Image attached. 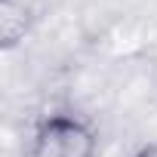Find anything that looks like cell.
<instances>
[{
  "instance_id": "6da1fadb",
  "label": "cell",
  "mask_w": 157,
  "mask_h": 157,
  "mask_svg": "<svg viewBox=\"0 0 157 157\" xmlns=\"http://www.w3.org/2000/svg\"><path fill=\"white\" fill-rule=\"evenodd\" d=\"M96 129L77 114H46L31 136L28 157H96Z\"/></svg>"
},
{
  "instance_id": "7a4b0ae2",
  "label": "cell",
  "mask_w": 157,
  "mask_h": 157,
  "mask_svg": "<svg viewBox=\"0 0 157 157\" xmlns=\"http://www.w3.org/2000/svg\"><path fill=\"white\" fill-rule=\"evenodd\" d=\"M25 37V3L3 0V46H16Z\"/></svg>"
},
{
  "instance_id": "3957f363",
  "label": "cell",
  "mask_w": 157,
  "mask_h": 157,
  "mask_svg": "<svg viewBox=\"0 0 157 157\" xmlns=\"http://www.w3.org/2000/svg\"><path fill=\"white\" fill-rule=\"evenodd\" d=\"M132 157H157V142H145L132 151Z\"/></svg>"
}]
</instances>
